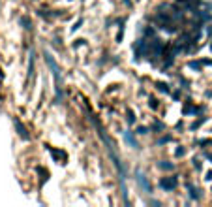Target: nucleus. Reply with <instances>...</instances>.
<instances>
[{
  "label": "nucleus",
  "mask_w": 212,
  "mask_h": 207,
  "mask_svg": "<svg viewBox=\"0 0 212 207\" xmlns=\"http://www.w3.org/2000/svg\"><path fill=\"white\" fill-rule=\"evenodd\" d=\"M45 60H47L49 68L53 70V75H55V83H56V98H62V90H60V72H58V66H56V62L53 60V56L49 53H45Z\"/></svg>",
  "instance_id": "nucleus-1"
},
{
  "label": "nucleus",
  "mask_w": 212,
  "mask_h": 207,
  "mask_svg": "<svg viewBox=\"0 0 212 207\" xmlns=\"http://www.w3.org/2000/svg\"><path fill=\"white\" fill-rule=\"evenodd\" d=\"M163 51V43H162V40H158V38H154L152 41H148V47H147V56L148 59H156V56L160 55Z\"/></svg>",
  "instance_id": "nucleus-2"
},
{
  "label": "nucleus",
  "mask_w": 212,
  "mask_h": 207,
  "mask_svg": "<svg viewBox=\"0 0 212 207\" xmlns=\"http://www.w3.org/2000/svg\"><path fill=\"white\" fill-rule=\"evenodd\" d=\"M178 185V179L177 177H163L160 181V186H162L163 190H175Z\"/></svg>",
  "instance_id": "nucleus-3"
},
{
  "label": "nucleus",
  "mask_w": 212,
  "mask_h": 207,
  "mask_svg": "<svg viewBox=\"0 0 212 207\" xmlns=\"http://www.w3.org/2000/svg\"><path fill=\"white\" fill-rule=\"evenodd\" d=\"M137 183L139 185H141V188L144 190V192H152V186H150V183H148V181H147V177H144V173L143 172H139V169H137Z\"/></svg>",
  "instance_id": "nucleus-4"
},
{
  "label": "nucleus",
  "mask_w": 212,
  "mask_h": 207,
  "mask_svg": "<svg viewBox=\"0 0 212 207\" xmlns=\"http://www.w3.org/2000/svg\"><path fill=\"white\" fill-rule=\"evenodd\" d=\"M13 124H15V130H17V134L23 139H28V132H27V128H24V124L19 121V119H13Z\"/></svg>",
  "instance_id": "nucleus-5"
},
{
  "label": "nucleus",
  "mask_w": 212,
  "mask_h": 207,
  "mask_svg": "<svg viewBox=\"0 0 212 207\" xmlns=\"http://www.w3.org/2000/svg\"><path fill=\"white\" fill-rule=\"evenodd\" d=\"M49 151H51V154H53L55 160H58V162L62 160V164H66V158H68V156H66L64 151H56V149H53V147H49Z\"/></svg>",
  "instance_id": "nucleus-6"
},
{
  "label": "nucleus",
  "mask_w": 212,
  "mask_h": 207,
  "mask_svg": "<svg viewBox=\"0 0 212 207\" xmlns=\"http://www.w3.org/2000/svg\"><path fill=\"white\" fill-rule=\"evenodd\" d=\"M124 139H126V143L130 145V147H133V149H137V147H139L137 141H135V138L132 136V132H124Z\"/></svg>",
  "instance_id": "nucleus-7"
},
{
  "label": "nucleus",
  "mask_w": 212,
  "mask_h": 207,
  "mask_svg": "<svg viewBox=\"0 0 212 207\" xmlns=\"http://www.w3.org/2000/svg\"><path fill=\"white\" fill-rule=\"evenodd\" d=\"M188 190H190V198H192V200H199V198H201L199 188H193L192 185H188Z\"/></svg>",
  "instance_id": "nucleus-8"
},
{
  "label": "nucleus",
  "mask_w": 212,
  "mask_h": 207,
  "mask_svg": "<svg viewBox=\"0 0 212 207\" xmlns=\"http://www.w3.org/2000/svg\"><path fill=\"white\" fill-rule=\"evenodd\" d=\"M19 21H21V25H23V28H27V30L32 28V21H30V19L27 17V15H23V17H21Z\"/></svg>",
  "instance_id": "nucleus-9"
},
{
  "label": "nucleus",
  "mask_w": 212,
  "mask_h": 207,
  "mask_svg": "<svg viewBox=\"0 0 212 207\" xmlns=\"http://www.w3.org/2000/svg\"><path fill=\"white\" fill-rule=\"evenodd\" d=\"M156 89H158L160 92H169V85H167V83L158 81V83H156Z\"/></svg>",
  "instance_id": "nucleus-10"
},
{
  "label": "nucleus",
  "mask_w": 212,
  "mask_h": 207,
  "mask_svg": "<svg viewBox=\"0 0 212 207\" xmlns=\"http://www.w3.org/2000/svg\"><path fill=\"white\" fill-rule=\"evenodd\" d=\"M182 113H184V115H188V113H195V107H192V104H184Z\"/></svg>",
  "instance_id": "nucleus-11"
},
{
  "label": "nucleus",
  "mask_w": 212,
  "mask_h": 207,
  "mask_svg": "<svg viewBox=\"0 0 212 207\" xmlns=\"http://www.w3.org/2000/svg\"><path fill=\"white\" fill-rule=\"evenodd\" d=\"M38 173L41 175V181H47V179H49V172H47V169H43V168H38Z\"/></svg>",
  "instance_id": "nucleus-12"
},
{
  "label": "nucleus",
  "mask_w": 212,
  "mask_h": 207,
  "mask_svg": "<svg viewBox=\"0 0 212 207\" xmlns=\"http://www.w3.org/2000/svg\"><path fill=\"white\" fill-rule=\"evenodd\" d=\"M152 128H154L156 132H162L165 126H163V122H160V121H154V122H152Z\"/></svg>",
  "instance_id": "nucleus-13"
},
{
  "label": "nucleus",
  "mask_w": 212,
  "mask_h": 207,
  "mask_svg": "<svg viewBox=\"0 0 212 207\" xmlns=\"http://www.w3.org/2000/svg\"><path fill=\"white\" fill-rule=\"evenodd\" d=\"M201 64H203V62H195V60H190V62H188V66H190L192 70H201Z\"/></svg>",
  "instance_id": "nucleus-14"
},
{
  "label": "nucleus",
  "mask_w": 212,
  "mask_h": 207,
  "mask_svg": "<svg viewBox=\"0 0 212 207\" xmlns=\"http://www.w3.org/2000/svg\"><path fill=\"white\" fill-rule=\"evenodd\" d=\"M205 121H206V117H201V119H197V121H195V122L192 124V130H195V128H199V126H201V124H203Z\"/></svg>",
  "instance_id": "nucleus-15"
},
{
  "label": "nucleus",
  "mask_w": 212,
  "mask_h": 207,
  "mask_svg": "<svg viewBox=\"0 0 212 207\" xmlns=\"http://www.w3.org/2000/svg\"><path fill=\"white\" fill-rule=\"evenodd\" d=\"M148 106H150L152 107V109H158V100H156V98H148Z\"/></svg>",
  "instance_id": "nucleus-16"
},
{
  "label": "nucleus",
  "mask_w": 212,
  "mask_h": 207,
  "mask_svg": "<svg viewBox=\"0 0 212 207\" xmlns=\"http://www.w3.org/2000/svg\"><path fill=\"white\" fill-rule=\"evenodd\" d=\"M160 168H162V169H173L175 166L169 164V162H160Z\"/></svg>",
  "instance_id": "nucleus-17"
},
{
  "label": "nucleus",
  "mask_w": 212,
  "mask_h": 207,
  "mask_svg": "<svg viewBox=\"0 0 212 207\" xmlns=\"http://www.w3.org/2000/svg\"><path fill=\"white\" fill-rule=\"evenodd\" d=\"M128 122H130V124L135 122V117H133V111L132 109H128Z\"/></svg>",
  "instance_id": "nucleus-18"
},
{
  "label": "nucleus",
  "mask_w": 212,
  "mask_h": 207,
  "mask_svg": "<svg viewBox=\"0 0 212 207\" xmlns=\"http://www.w3.org/2000/svg\"><path fill=\"white\" fill-rule=\"evenodd\" d=\"M81 25H83V19H79V21H77V23L73 25V28H71V30H73V32H75V30H77V28H79V27H81Z\"/></svg>",
  "instance_id": "nucleus-19"
},
{
  "label": "nucleus",
  "mask_w": 212,
  "mask_h": 207,
  "mask_svg": "<svg viewBox=\"0 0 212 207\" xmlns=\"http://www.w3.org/2000/svg\"><path fill=\"white\" fill-rule=\"evenodd\" d=\"M184 153H186V149H182V147H178V149H177V156H182Z\"/></svg>",
  "instance_id": "nucleus-20"
},
{
  "label": "nucleus",
  "mask_w": 212,
  "mask_h": 207,
  "mask_svg": "<svg viewBox=\"0 0 212 207\" xmlns=\"http://www.w3.org/2000/svg\"><path fill=\"white\" fill-rule=\"evenodd\" d=\"M137 132H139V134H147L148 130H147V128H144V126H139V128H137Z\"/></svg>",
  "instance_id": "nucleus-21"
},
{
  "label": "nucleus",
  "mask_w": 212,
  "mask_h": 207,
  "mask_svg": "<svg viewBox=\"0 0 212 207\" xmlns=\"http://www.w3.org/2000/svg\"><path fill=\"white\" fill-rule=\"evenodd\" d=\"M193 168L195 169H201V162H199V160H193Z\"/></svg>",
  "instance_id": "nucleus-22"
},
{
  "label": "nucleus",
  "mask_w": 212,
  "mask_h": 207,
  "mask_svg": "<svg viewBox=\"0 0 212 207\" xmlns=\"http://www.w3.org/2000/svg\"><path fill=\"white\" fill-rule=\"evenodd\" d=\"M205 179H206V181H212V169H210V172H206V175H205Z\"/></svg>",
  "instance_id": "nucleus-23"
},
{
  "label": "nucleus",
  "mask_w": 212,
  "mask_h": 207,
  "mask_svg": "<svg viewBox=\"0 0 212 207\" xmlns=\"http://www.w3.org/2000/svg\"><path fill=\"white\" fill-rule=\"evenodd\" d=\"M210 51H212V43H210Z\"/></svg>",
  "instance_id": "nucleus-24"
}]
</instances>
